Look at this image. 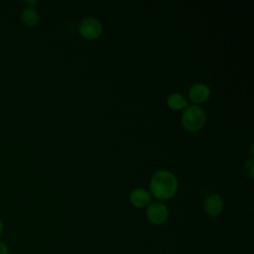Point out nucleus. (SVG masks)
Listing matches in <instances>:
<instances>
[{
  "label": "nucleus",
  "mask_w": 254,
  "mask_h": 254,
  "mask_svg": "<svg viewBox=\"0 0 254 254\" xmlns=\"http://www.w3.org/2000/svg\"><path fill=\"white\" fill-rule=\"evenodd\" d=\"M150 194L144 189H135L130 193V200L136 207H144L150 202Z\"/></svg>",
  "instance_id": "obj_8"
},
{
  "label": "nucleus",
  "mask_w": 254,
  "mask_h": 254,
  "mask_svg": "<svg viewBox=\"0 0 254 254\" xmlns=\"http://www.w3.org/2000/svg\"><path fill=\"white\" fill-rule=\"evenodd\" d=\"M167 101L168 105L173 109H180L187 105V100L181 93H172Z\"/></svg>",
  "instance_id": "obj_9"
},
{
  "label": "nucleus",
  "mask_w": 254,
  "mask_h": 254,
  "mask_svg": "<svg viewBox=\"0 0 254 254\" xmlns=\"http://www.w3.org/2000/svg\"><path fill=\"white\" fill-rule=\"evenodd\" d=\"M0 254H9V248L7 244L0 240Z\"/></svg>",
  "instance_id": "obj_10"
},
{
  "label": "nucleus",
  "mask_w": 254,
  "mask_h": 254,
  "mask_svg": "<svg viewBox=\"0 0 254 254\" xmlns=\"http://www.w3.org/2000/svg\"><path fill=\"white\" fill-rule=\"evenodd\" d=\"M253 159H250L248 162L245 163V168H248L249 170V178L252 179V174H253Z\"/></svg>",
  "instance_id": "obj_11"
},
{
  "label": "nucleus",
  "mask_w": 254,
  "mask_h": 254,
  "mask_svg": "<svg viewBox=\"0 0 254 254\" xmlns=\"http://www.w3.org/2000/svg\"><path fill=\"white\" fill-rule=\"evenodd\" d=\"M147 218L148 220L155 225H160L163 224L167 218H168V208L165 204L159 201H155L149 204L147 211Z\"/></svg>",
  "instance_id": "obj_4"
},
{
  "label": "nucleus",
  "mask_w": 254,
  "mask_h": 254,
  "mask_svg": "<svg viewBox=\"0 0 254 254\" xmlns=\"http://www.w3.org/2000/svg\"><path fill=\"white\" fill-rule=\"evenodd\" d=\"M205 121L204 111L197 105L188 106L182 115V122L184 127L189 131L199 130Z\"/></svg>",
  "instance_id": "obj_2"
},
{
  "label": "nucleus",
  "mask_w": 254,
  "mask_h": 254,
  "mask_svg": "<svg viewBox=\"0 0 254 254\" xmlns=\"http://www.w3.org/2000/svg\"><path fill=\"white\" fill-rule=\"evenodd\" d=\"M203 207L209 216H217L223 209V200L219 194L211 193L205 198Z\"/></svg>",
  "instance_id": "obj_5"
},
{
  "label": "nucleus",
  "mask_w": 254,
  "mask_h": 254,
  "mask_svg": "<svg viewBox=\"0 0 254 254\" xmlns=\"http://www.w3.org/2000/svg\"><path fill=\"white\" fill-rule=\"evenodd\" d=\"M21 21L27 27H34L39 22V13L34 6H26L21 11Z\"/></svg>",
  "instance_id": "obj_7"
},
{
  "label": "nucleus",
  "mask_w": 254,
  "mask_h": 254,
  "mask_svg": "<svg viewBox=\"0 0 254 254\" xmlns=\"http://www.w3.org/2000/svg\"><path fill=\"white\" fill-rule=\"evenodd\" d=\"M150 188L155 197L159 199H168L177 191V179L168 171H159L153 176Z\"/></svg>",
  "instance_id": "obj_1"
},
{
  "label": "nucleus",
  "mask_w": 254,
  "mask_h": 254,
  "mask_svg": "<svg viewBox=\"0 0 254 254\" xmlns=\"http://www.w3.org/2000/svg\"><path fill=\"white\" fill-rule=\"evenodd\" d=\"M78 32L85 39H95L101 33V24L93 17L84 18L78 25Z\"/></svg>",
  "instance_id": "obj_3"
},
{
  "label": "nucleus",
  "mask_w": 254,
  "mask_h": 254,
  "mask_svg": "<svg viewBox=\"0 0 254 254\" xmlns=\"http://www.w3.org/2000/svg\"><path fill=\"white\" fill-rule=\"evenodd\" d=\"M210 94L209 87L203 83H196L192 85L189 90V97L193 102H203Z\"/></svg>",
  "instance_id": "obj_6"
},
{
  "label": "nucleus",
  "mask_w": 254,
  "mask_h": 254,
  "mask_svg": "<svg viewBox=\"0 0 254 254\" xmlns=\"http://www.w3.org/2000/svg\"><path fill=\"white\" fill-rule=\"evenodd\" d=\"M3 231H4V223H3V221H2V219L0 218V236L2 235V233H3Z\"/></svg>",
  "instance_id": "obj_12"
}]
</instances>
